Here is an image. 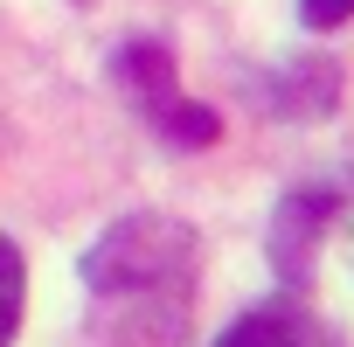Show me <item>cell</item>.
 Listing matches in <instances>:
<instances>
[{
  "mask_svg": "<svg viewBox=\"0 0 354 347\" xmlns=\"http://www.w3.org/2000/svg\"><path fill=\"white\" fill-rule=\"evenodd\" d=\"M21 306H28V264H21V250H15L8 236H0V347L15 340Z\"/></svg>",
  "mask_w": 354,
  "mask_h": 347,
  "instance_id": "5",
  "label": "cell"
},
{
  "mask_svg": "<svg viewBox=\"0 0 354 347\" xmlns=\"http://www.w3.org/2000/svg\"><path fill=\"white\" fill-rule=\"evenodd\" d=\"M354 15V0H299V21L313 28V35H326V28H340Z\"/></svg>",
  "mask_w": 354,
  "mask_h": 347,
  "instance_id": "6",
  "label": "cell"
},
{
  "mask_svg": "<svg viewBox=\"0 0 354 347\" xmlns=\"http://www.w3.org/2000/svg\"><path fill=\"white\" fill-rule=\"evenodd\" d=\"M118 84L132 91V104H139L167 139H181V146H209V139L223 132L216 111H202V104L181 97V84H174V56H167L160 42H132V49L118 56Z\"/></svg>",
  "mask_w": 354,
  "mask_h": 347,
  "instance_id": "2",
  "label": "cell"
},
{
  "mask_svg": "<svg viewBox=\"0 0 354 347\" xmlns=\"http://www.w3.org/2000/svg\"><path fill=\"white\" fill-rule=\"evenodd\" d=\"M195 257L202 243L188 223L139 209L91 243L84 285L125 347H174L188 326V299H195Z\"/></svg>",
  "mask_w": 354,
  "mask_h": 347,
  "instance_id": "1",
  "label": "cell"
},
{
  "mask_svg": "<svg viewBox=\"0 0 354 347\" xmlns=\"http://www.w3.org/2000/svg\"><path fill=\"white\" fill-rule=\"evenodd\" d=\"M319 229H326V195H292V202L278 209L271 250H278V264H285L292 278L313 271V243H319Z\"/></svg>",
  "mask_w": 354,
  "mask_h": 347,
  "instance_id": "3",
  "label": "cell"
},
{
  "mask_svg": "<svg viewBox=\"0 0 354 347\" xmlns=\"http://www.w3.org/2000/svg\"><path fill=\"white\" fill-rule=\"evenodd\" d=\"M223 347H306V340H299V319H292V312L257 306V312H243V319L223 333Z\"/></svg>",
  "mask_w": 354,
  "mask_h": 347,
  "instance_id": "4",
  "label": "cell"
}]
</instances>
